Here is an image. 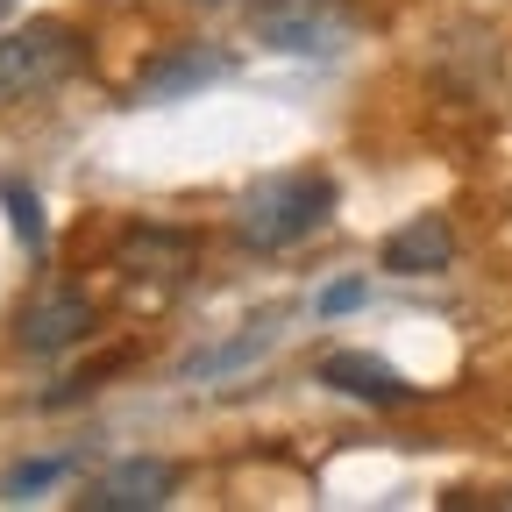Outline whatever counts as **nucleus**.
<instances>
[{
    "label": "nucleus",
    "instance_id": "3",
    "mask_svg": "<svg viewBox=\"0 0 512 512\" xmlns=\"http://www.w3.org/2000/svg\"><path fill=\"white\" fill-rule=\"evenodd\" d=\"M86 72V36L72 22H22L0 36V100H36Z\"/></svg>",
    "mask_w": 512,
    "mask_h": 512
},
{
    "label": "nucleus",
    "instance_id": "4",
    "mask_svg": "<svg viewBox=\"0 0 512 512\" xmlns=\"http://www.w3.org/2000/svg\"><path fill=\"white\" fill-rule=\"evenodd\" d=\"M93 328H100V313H93V299L72 292V285H43V292L15 313V342H22L29 356H64V349H79Z\"/></svg>",
    "mask_w": 512,
    "mask_h": 512
},
{
    "label": "nucleus",
    "instance_id": "8",
    "mask_svg": "<svg viewBox=\"0 0 512 512\" xmlns=\"http://www.w3.org/2000/svg\"><path fill=\"white\" fill-rule=\"evenodd\" d=\"M456 264V228H448V214H413L406 228L384 235V271L392 278H434Z\"/></svg>",
    "mask_w": 512,
    "mask_h": 512
},
{
    "label": "nucleus",
    "instance_id": "7",
    "mask_svg": "<svg viewBox=\"0 0 512 512\" xmlns=\"http://www.w3.org/2000/svg\"><path fill=\"white\" fill-rule=\"evenodd\" d=\"M320 384L342 399H363V406H406L420 384H406V370H392L384 356L370 349H335V356H320Z\"/></svg>",
    "mask_w": 512,
    "mask_h": 512
},
{
    "label": "nucleus",
    "instance_id": "6",
    "mask_svg": "<svg viewBox=\"0 0 512 512\" xmlns=\"http://www.w3.org/2000/svg\"><path fill=\"white\" fill-rule=\"evenodd\" d=\"M171 491H178V470H171V463L128 456V463H114L79 505H86V512H157V505H171Z\"/></svg>",
    "mask_w": 512,
    "mask_h": 512
},
{
    "label": "nucleus",
    "instance_id": "9",
    "mask_svg": "<svg viewBox=\"0 0 512 512\" xmlns=\"http://www.w3.org/2000/svg\"><path fill=\"white\" fill-rule=\"evenodd\" d=\"M228 72V57L214 50V43H171L150 72L136 79V100L143 107H157V100H185V93H200V86H214Z\"/></svg>",
    "mask_w": 512,
    "mask_h": 512
},
{
    "label": "nucleus",
    "instance_id": "11",
    "mask_svg": "<svg viewBox=\"0 0 512 512\" xmlns=\"http://www.w3.org/2000/svg\"><path fill=\"white\" fill-rule=\"evenodd\" d=\"M64 456H36V463H15L8 470V498H36V491H50V484H64Z\"/></svg>",
    "mask_w": 512,
    "mask_h": 512
},
{
    "label": "nucleus",
    "instance_id": "12",
    "mask_svg": "<svg viewBox=\"0 0 512 512\" xmlns=\"http://www.w3.org/2000/svg\"><path fill=\"white\" fill-rule=\"evenodd\" d=\"M356 306H363V278H342L320 292V313H356Z\"/></svg>",
    "mask_w": 512,
    "mask_h": 512
},
{
    "label": "nucleus",
    "instance_id": "2",
    "mask_svg": "<svg viewBox=\"0 0 512 512\" xmlns=\"http://www.w3.org/2000/svg\"><path fill=\"white\" fill-rule=\"evenodd\" d=\"M249 29L278 57H342L363 36L356 0H249Z\"/></svg>",
    "mask_w": 512,
    "mask_h": 512
},
{
    "label": "nucleus",
    "instance_id": "10",
    "mask_svg": "<svg viewBox=\"0 0 512 512\" xmlns=\"http://www.w3.org/2000/svg\"><path fill=\"white\" fill-rule=\"evenodd\" d=\"M0 207H8L15 235H22L29 249H43V207H36V192H29L22 178H0Z\"/></svg>",
    "mask_w": 512,
    "mask_h": 512
},
{
    "label": "nucleus",
    "instance_id": "1",
    "mask_svg": "<svg viewBox=\"0 0 512 512\" xmlns=\"http://www.w3.org/2000/svg\"><path fill=\"white\" fill-rule=\"evenodd\" d=\"M328 221H335V178L328 171H278V178H264V185L242 192L235 242L249 256H285L306 235H320Z\"/></svg>",
    "mask_w": 512,
    "mask_h": 512
},
{
    "label": "nucleus",
    "instance_id": "5",
    "mask_svg": "<svg viewBox=\"0 0 512 512\" xmlns=\"http://www.w3.org/2000/svg\"><path fill=\"white\" fill-rule=\"evenodd\" d=\"M192 264H200V242L185 228H164V221H136L114 242V271L136 278V285H185Z\"/></svg>",
    "mask_w": 512,
    "mask_h": 512
},
{
    "label": "nucleus",
    "instance_id": "13",
    "mask_svg": "<svg viewBox=\"0 0 512 512\" xmlns=\"http://www.w3.org/2000/svg\"><path fill=\"white\" fill-rule=\"evenodd\" d=\"M192 8H235V0H192Z\"/></svg>",
    "mask_w": 512,
    "mask_h": 512
}]
</instances>
